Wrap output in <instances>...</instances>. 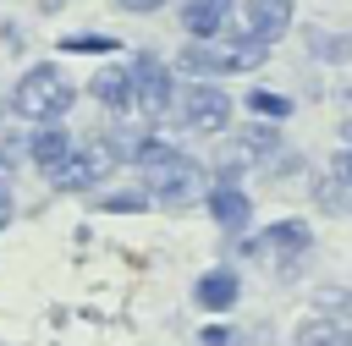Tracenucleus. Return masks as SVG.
I'll return each instance as SVG.
<instances>
[{
  "label": "nucleus",
  "instance_id": "f257e3e1",
  "mask_svg": "<svg viewBox=\"0 0 352 346\" xmlns=\"http://www.w3.org/2000/svg\"><path fill=\"white\" fill-rule=\"evenodd\" d=\"M132 170H138V187H143V192L154 198V209H165V214L192 209L198 198H209V170H204L192 154H182L170 137H160V132L138 148Z\"/></svg>",
  "mask_w": 352,
  "mask_h": 346
},
{
  "label": "nucleus",
  "instance_id": "f03ea898",
  "mask_svg": "<svg viewBox=\"0 0 352 346\" xmlns=\"http://www.w3.org/2000/svg\"><path fill=\"white\" fill-rule=\"evenodd\" d=\"M270 60V44L248 27H226L220 38H192L176 49L170 71H182L187 82H220V77H242V71H258Z\"/></svg>",
  "mask_w": 352,
  "mask_h": 346
},
{
  "label": "nucleus",
  "instance_id": "7ed1b4c3",
  "mask_svg": "<svg viewBox=\"0 0 352 346\" xmlns=\"http://www.w3.org/2000/svg\"><path fill=\"white\" fill-rule=\"evenodd\" d=\"M72 104H77V82H72L55 60L28 66V71L16 77V88H11V110H16L22 121H60Z\"/></svg>",
  "mask_w": 352,
  "mask_h": 346
},
{
  "label": "nucleus",
  "instance_id": "20e7f679",
  "mask_svg": "<svg viewBox=\"0 0 352 346\" xmlns=\"http://www.w3.org/2000/svg\"><path fill=\"white\" fill-rule=\"evenodd\" d=\"M132 93H138V115L154 126V121H165L170 110H176V71H170V60L160 55V49H132Z\"/></svg>",
  "mask_w": 352,
  "mask_h": 346
},
{
  "label": "nucleus",
  "instance_id": "39448f33",
  "mask_svg": "<svg viewBox=\"0 0 352 346\" xmlns=\"http://www.w3.org/2000/svg\"><path fill=\"white\" fill-rule=\"evenodd\" d=\"M121 170V154L110 148V137L104 132H94V137H82L66 159H60V170L50 176V187L55 192H94L104 176H116Z\"/></svg>",
  "mask_w": 352,
  "mask_h": 346
},
{
  "label": "nucleus",
  "instance_id": "423d86ee",
  "mask_svg": "<svg viewBox=\"0 0 352 346\" xmlns=\"http://www.w3.org/2000/svg\"><path fill=\"white\" fill-rule=\"evenodd\" d=\"M176 121L192 137H226L231 132V93L220 82H187L176 99Z\"/></svg>",
  "mask_w": 352,
  "mask_h": 346
},
{
  "label": "nucleus",
  "instance_id": "0eeeda50",
  "mask_svg": "<svg viewBox=\"0 0 352 346\" xmlns=\"http://www.w3.org/2000/svg\"><path fill=\"white\" fill-rule=\"evenodd\" d=\"M248 253H270L275 269H280V280H292V275L308 264V253H314V225H308V220H270V225L248 242Z\"/></svg>",
  "mask_w": 352,
  "mask_h": 346
},
{
  "label": "nucleus",
  "instance_id": "6e6552de",
  "mask_svg": "<svg viewBox=\"0 0 352 346\" xmlns=\"http://www.w3.org/2000/svg\"><path fill=\"white\" fill-rule=\"evenodd\" d=\"M88 99H94V104H104L110 115H132V110H138L132 66H126V60H104V66L88 77Z\"/></svg>",
  "mask_w": 352,
  "mask_h": 346
},
{
  "label": "nucleus",
  "instance_id": "1a4fd4ad",
  "mask_svg": "<svg viewBox=\"0 0 352 346\" xmlns=\"http://www.w3.org/2000/svg\"><path fill=\"white\" fill-rule=\"evenodd\" d=\"M236 302H242V275H236L231 264H214V269H204V275L192 280V308L226 319Z\"/></svg>",
  "mask_w": 352,
  "mask_h": 346
},
{
  "label": "nucleus",
  "instance_id": "9d476101",
  "mask_svg": "<svg viewBox=\"0 0 352 346\" xmlns=\"http://www.w3.org/2000/svg\"><path fill=\"white\" fill-rule=\"evenodd\" d=\"M236 159L242 165H275L286 154V137H280V121H253V126H231L226 132Z\"/></svg>",
  "mask_w": 352,
  "mask_h": 346
},
{
  "label": "nucleus",
  "instance_id": "9b49d317",
  "mask_svg": "<svg viewBox=\"0 0 352 346\" xmlns=\"http://www.w3.org/2000/svg\"><path fill=\"white\" fill-rule=\"evenodd\" d=\"M72 148H77V137H72L66 121H33V132H28V165H33V170L55 176Z\"/></svg>",
  "mask_w": 352,
  "mask_h": 346
},
{
  "label": "nucleus",
  "instance_id": "f8f14e48",
  "mask_svg": "<svg viewBox=\"0 0 352 346\" xmlns=\"http://www.w3.org/2000/svg\"><path fill=\"white\" fill-rule=\"evenodd\" d=\"M236 11H242V0H182L176 22L187 38H220L236 22Z\"/></svg>",
  "mask_w": 352,
  "mask_h": 346
},
{
  "label": "nucleus",
  "instance_id": "ddd939ff",
  "mask_svg": "<svg viewBox=\"0 0 352 346\" xmlns=\"http://www.w3.org/2000/svg\"><path fill=\"white\" fill-rule=\"evenodd\" d=\"M292 22H297V0H242V27L258 33L264 44L286 38Z\"/></svg>",
  "mask_w": 352,
  "mask_h": 346
},
{
  "label": "nucleus",
  "instance_id": "4468645a",
  "mask_svg": "<svg viewBox=\"0 0 352 346\" xmlns=\"http://www.w3.org/2000/svg\"><path fill=\"white\" fill-rule=\"evenodd\" d=\"M209 220H214V231L220 236H242L248 225H253V198L242 192V187H209Z\"/></svg>",
  "mask_w": 352,
  "mask_h": 346
},
{
  "label": "nucleus",
  "instance_id": "2eb2a0df",
  "mask_svg": "<svg viewBox=\"0 0 352 346\" xmlns=\"http://www.w3.org/2000/svg\"><path fill=\"white\" fill-rule=\"evenodd\" d=\"M292 346H352V324L330 313H308L292 324Z\"/></svg>",
  "mask_w": 352,
  "mask_h": 346
},
{
  "label": "nucleus",
  "instance_id": "dca6fc26",
  "mask_svg": "<svg viewBox=\"0 0 352 346\" xmlns=\"http://www.w3.org/2000/svg\"><path fill=\"white\" fill-rule=\"evenodd\" d=\"M302 44H308V55H314V60H330V66H336V60H352V38H346V33L308 27V38H302Z\"/></svg>",
  "mask_w": 352,
  "mask_h": 346
},
{
  "label": "nucleus",
  "instance_id": "f3484780",
  "mask_svg": "<svg viewBox=\"0 0 352 346\" xmlns=\"http://www.w3.org/2000/svg\"><path fill=\"white\" fill-rule=\"evenodd\" d=\"M60 49H66V55H116V49H121V38H116V33L77 27V33H66V38H60Z\"/></svg>",
  "mask_w": 352,
  "mask_h": 346
},
{
  "label": "nucleus",
  "instance_id": "a211bd4d",
  "mask_svg": "<svg viewBox=\"0 0 352 346\" xmlns=\"http://www.w3.org/2000/svg\"><path fill=\"white\" fill-rule=\"evenodd\" d=\"M248 110H253L258 121H286V115H292V99L275 93V88H248Z\"/></svg>",
  "mask_w": 352,
  "mask_h": 346
},
{
  "label": "nucleus",
  "instance_id": "6ab92c4d",
  "mask_svg": "<svg viewBox=\"0 0 352 346\" xmlns=\"http://www.w3.org/2000/svg\"><path fill=\"white\" fill-rule=\"evenodd\" d=\"M99 209H104V214H138V209H154V198H148L143 187H121V192H104Z\"/></svg>",
  "mask_w": 352,
  "mask_h": 346
},
{
  "label": "nucleus",
  "instance_id": "aec40b11",
  "mask_svg": "<svg viewBox=\"0 0 352 346\" xmlns=\"http://www.w3.org/2000/svg\"><path fill=\"white\" fill-rule=\"evenodd\" d=\"M16 165H28V132H0V181Z\"/></svg>",
  "mask_w": 352,
  "mask_h": 346
},
{
  "label": "nucleus",
  "instance_id": "412c9836",
  "mask_svg": "<svg viewBox=\"0 0 352 346\" xmlns=\"http://www.w3.org/2000/svg\"><path fill=\"white\" fill-rule=\"evenodd\" d=\"M314 308L330 313V319H341V313L352 308V291H346V286H319V291H314Z\"/></svg>",
  "mask_w": 352,
  "mask_h": 346
},
{
  "label": "nucleus",
  "instance_id": "4be33fe9",
  "mask_svg": "<svg viewBox=\"0 0 352 346\" xmlns=\"http://www.w3.org/2000/svg\"><path fill=\"white\" fill-rule=\"evenodd\" d=\"M324 176H330L336 187H346V192H352V148H346V143H341V148L330 154V165H324Z\"/></svg>",
  "mask_w": 352,
  "mask_h": 346
},
{
  "label": "nucleus",
  "instance_id": "5701e85b",
  "mask_svg": "<svg viewBox=\"0 0 352 346\" xmlns=\"http://www.w3.org/2000/svg\"><path fill=\"white\" fill-rule=\"evenodd\" d=\"M198 346H242V335L220 319V324H204V330H198Z\"/></svg>",
  "mask_w": 352,
  "mask_h": 346
},
{
  "label": "nucleus",
  "instance_id": "b1692460",
  "mask_svg": "<svg viewBox=\"0 0 352 346\" xmlns=\"http://www.w3.org/2000/svg\"><path fill=\"white\" fill-rule=\"evenodd\" d=\"M116 5H121V11H132V16H154L165 0H116Z\"/></svg>",
  "mask_w": 352,
  "mask_h": 346
},
{
  "label": "nucleus",
  "instance_id": "393cba45",
  "mask_svg": "<svg viewBox=\"0 0 352 346\" xmlns=\"http://www.w3.org/2000/svg\"><path fill=\"white\" fill-rule=\"evenodd\" d=\"M11 214H16V203H11V187H6V181H0V231H6V225H11Z\"/></svg>",
  "mask_w": 352,
  "mask_h": 346
}]
</instances>
